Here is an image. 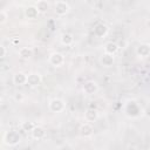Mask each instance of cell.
Listing matches in <instances>:
<instances>
[{
	"instance_id": "1",
	"label": "cell",
	"mask_w": 150,
	"mask_h": 150,
	"mask_svg": "<svg viewBox=\"0 0 150 150\" xmlns=\"http://www.w3.org/2000/svg\"><path fill=\"white\" fill-rule=\"evenodd\" d=\"M21 139V136L18 131H14V130H9V131H6L4 134V137H2V141H4V144L8 145V146H14L16 144H19Z\"/></svg>"
},
{
	"instance_id": "2",
	"label": "cell",
	"mask_w": 150,
	"mask_h": 150,
	"mask_svg": "<svg viewBox=\"0 0 150 150\" xmlns=\"http://www.w3.org/2000/svg\"><path fill=\"white\" fill-rule=\"evenodd\" d=\"M69 9H70V7L66 1H56L54 4V11H55L56 15H59V16H63V15L68 14Z\"/></svg>"
},
{
	"instance_id": "3",
	"label": "cell",
	"mask_w": 150,
	"mask_h": 150,
	"mask_svg": "<svg viewBox=\"0 0 150 150\" xmlns=\"http://www.w3.org/2000/svg\"><path fill=\"white\" fill-rule=\"evenodd\" d=\"M49 63L54 67H61L64 63V56L63 54L59 52H54L49 55Z\"/></svg>"
},
{
	"instance_id": "4",
	"label": "cell",
	"mask_w": 150,
	"mask_h": 150,
	"mask_svg": "<svg viewBox=\"0 0 150 150\" xmlns=\"http://www.w3.org/2000/svg\"><path fill=\"white\" fill-rule=\"evenodd\" d=\"M64 108H66V103L61 98H53L49 102V109L53 112H61L64 110Z\"/></svg>"
},
{
	"instance_id": "5",
	"label": "cell",
	"mask_w": 150,
	"mask_h": 150,
	"mask_svg": "<svg viewBox=\"0 0 150 150\" xmlns=\"http://www.w3.org/2000/svg\"><path fill=\"white\" fill-rule=\"evenodd\" d=\"M97 90H98V84H97L95 81H93V80L87 81V82L83 84V93H84L86 95H93V94H95Z\"/></svg>"
},
{
	"instance_id": "6",
	"label": "cell",
	"mask_w": 150,
	"mask_h": 150,
	"mask_svg": "<svg viewBox=\"0 0 150 150\" xmlns=\"http://www.w3.org/2000/svg\"><path fill=\"white\" fill-rule=\"evenodd\" d=\"M42 82V76L39 73H30L27 77V84L29 87H38Z\"/></svg>"
},
{
	"instance_id": "7",
	"label": "cell",
	"mask_w": 150,
	"mask_h": 150,
	"mask_svg": "<svg viewBox=\"0 0 150 150\" xmlns=\"http://www.w3.org/2000/svg\"><path fill=\"white\" fill-rule=\"evenodd\" d=\"M27 77L28 75L22 73V71H18L13 75V83L15 86H23V84H27Z\"/></svg>"
},
{
	"instance_id": "8",
	"label": "cell",
	"mask_w": 150,
	"mask_h": 150,
	"mask_svg": "<svg viewBox=\"0 0 150 150\" xmlns=\"http://www.w3.org/2000/svg\"><path fill=\"white\" fill-rule=\"evenodd\" d=\"M108 30H109L108 26L104 25V23H102V22H100V23H97V25L94 27V35H96V36H98V38H103V36L107 35Z\"/></svg>"
},
{
	"instance_id": "9",
	"label": "cell",
	"mask_w": 150,
	"mask_h": 150,
	"mask_svg": "<svg viewBox=\"0 0 150 150\" xmlns=\"http://www.w3.org/2000/svg\"><path fill=\"white\" fill-rule=\"evenodd\" d=\"M79 131H80V135H81V136H83V137H89V136L93 135L94 128H93V125H91L90 123L87 122V123H83V124L80 127Z\"/></svg>"
},
{
	"instance_id": "10",
	"label": "cell",
	"mask_w": 150,
	"mask_h": 150,
	"mask_svg": "<svg viewBox=\"0 0 150 150\" xmlns=\"http://www.w3.org/2000/svg\"><path fill=\"white\" fill-rule=\"evenodd\" d=\"M136 54L141 57H146L150 55V45L148 43H141L136 48Z\"/></svg>"
},
{
	"instance_id": "11",
	"label": "cell",
	"mask_w": 150,
	"mask_h": 150,
	"mask_svg": "<svg viewBox=\"0 0 150 150\" xmlns=\"http://www.w3.org/2000/svg\"><path fill=\"white\" fill-rule=\"evenodd\" d=\"M97 118H98V112H97L96 109L89 108V109L86 110V112H84V120L87 122H95Z\"/></svg>"
},
{
	"instance_id": "12",
	"label": "cell",
	"mask_w": 150,
	"mask_h": 150,
	"mask_svg": "<svg viewBox=\"0 0 150 150\" xmlns=\"http://www.w3.org/2000/svg\"><path fill=\"white\" fill-rule=\"evenodd\" d=\"M39 9L35 7V6H28L26 9H25V15L27 19H36L38 15H39Z\"/></svg>"
},
{
	"instance_id": "13",
	"label": "cell",
	"mask_w": 150,
	"mask_h": 150,
	"mask_svg": "<svg viewBox=\"0 0 150 150\" xmlns=\"http://www.w3.org/2000/svg\"><path fill=\"white\" fill-rule=\"evenodd\" d=\"M45 136H46V130L42 127H40V125H36L33 129V131H32V137L34 139H38L39 141V139H42Z\"/></svg>"
},
{
	"instance_id": "14",
	"label": "cell",
	"mask_w": 150,
	"mask_h": 150,
	"mask_svg": "<svg viewBox=\"0 0 150 150\" xmlns=\"http://www.w3.org/2000/svg\"><path fill=\"white\" fill-rule=\"evenodd\" d=\"M118 50V45L116 42H112V41H109L104 45V53L105 54H110V55H114L116 52Z\"/></svg>"
},
{
	"instance_id": "15",
	"label": "cell",
	"mask_w": 150,
	"mask_h": 150,
	"mask_svg": "<svg viewBox=\"0 0 150 150\" xmlns=\"http://www.w3.org/2000/svg\"><path fill=\"white\" fill-rule=\"evenodd\" d=\"M100 62H101L102 66H104V67H110V66H112V63H114V55H110V54H105V53H104V54L101 56Z\"/></svg>"
},
{
	"instance_id": "16",
	"label": "cell",
	"mask_w": 150,
	"mask_h": 150,
	"mask_svg": "<svg viewBox=\"0 0 150 150\" xmlns=\"http://www.w3.org/2000/svg\"><path fill=\"white\" fill-rule=\"evenodd\" d=\"M74 42V36L70 33H63L61 35V43L63 46H70Z\"/></svg>"
},
{
	"instance_id": "17",
	"label": "cell",
	"mask_w": 150,
	"mask_h": 150,
	"mask_svg": "<svg viewBox=\"0 0 150 150\" xmlns=\"http://www.w3.org/2000/svg\"><path fill=\"white\" fill-rule=\"evenodd\" d=\"M19 55L22 59H29L33 55V49L30 47H22L19 49Z\"/></svg>"
},
{
	"instance_id": "18",
	"label": "cell",
	"mask_w": 150,
	"mask_h": 150,
	"mask_svg": "<svg viewBox=\"0 0 150 150\" xmlns=\"http://www.w3.org/2000/svg\"><path fill=\"white\" fill-rule=\"evenodd\" d=\"M35 7L39 9L40 13H45V12L48 9L49 4H48L47 1H45V0H39V1L35 4Z\"/></svg>"
},
{
	"instance_id": "19",
	"label": "cell",
	"mask_w": 150,
	"mask_h": 150,
	"mask_svg": "<svg viewBox=\"0 0 150 150\" xmlns=\"http://www.w3.org/2000/svg\"><path fill=\"white\" fill-rule=\"evenodd\" d=\"M35 127H36V125H35L33 122H30V121H25V122L21 123V129H22L23 131H30V132H32Z\"/></svg>"
},
{
	"instance_id": "20",
	"label": "cell",
	"mask_w": 150,
	"mask_h": 150,
	"mask_svg": "<svg viewBox=\"0 0 150 150\" xmlns=\"http://www.w3.org/2000/svg\"><path fill=\"white\" fill-rule=\"evenodd\" d=\"M7 19H8V14H7V12L6 11H1L0 12V25H4L6 21H7Z\"/></svg>"
},
{
	"instance_id": "21",
	"label": "cell",
	"mask_w": 150,
	"mask_h": 150,
	"mask_svg": "<svg viewBox=\"0 0 150 150\" xmlns=\"http://www.w3.org/2000/svg\"><path fill=\"white\" fill-rule=\"evenodd\" d=\"M0 49H1L0 57H1V59H5V57H6V55H7V48H6V46L1 45V46H0Z\"/></svg>"
},
{
	"instance_id": "22",
	"label": "cell",
	"mask_w": 150,
	"mask_h": 150,
	"mask_svg": "<svg viewBox=\"0 0 150 150\" xmlns=\"http://www.w3.org/2000/svg\"><path fill=\"white\" fill-rule=\"evenodd\" d=\"M23 97H25V96H23L22 93H16V94L14 95V100H15V101H22Z\"/></svg>"
},
{
	"instance_id": "23",
	"label": "cell",
	"mask_w": 150,
	"mask_h": 150,
	"mask_svg": "<svg viewBox=\"0 0 150 150\" xmlns=\"http://www.w3.org/2000/svg\"><path fill=\"white\" fill-rule=\"evenodd\" d=\"M19 42H20L19 39H13V40H12V43H13V45H18Z\"/></svg>"
},
{
	"instance_id": "24",
	"label": "cell",
	"mask_w": 150,
	"mask_h": 150,
	"mask_svg": "<svg viewBox=\"0 0 150 150\" xmlns=\"http://www.w3.org/2000/svg\"><path fill=\"white\" fill-rule=\"evenodd\" d=\"M146 23H148V26H150V21H148V22H146Z\"/></svg>"
}]
</instances>
